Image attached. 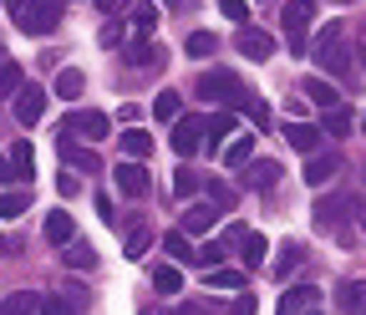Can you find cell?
I'll return each mask as SVG.
<instances>
[{
  "instance_id": "cell-44",
  "label": "cell",
  "mask_w": 366,
  "mask_h": 315,
  "mask_svg": "<svg viewBox=\"0 0 366 315\" xmlns=\"http://www.w3.org/2000/svg\"><path fill=\"white\" fill-rule=\"evenodd\" d=\"M102 46H122V26H117V16L102 21Z\"/></svg>"
},
{
  "instance_id": "cell-22",
  "label": "cell",
  "mask_w": 366,
  "mask_h": 315,
  "mask_svg": "<svg viewBox=\"0 0 366 315\" xmlns=\"http://www.w3.org/2000/svg\"><path fill=\"white\" fill-rule=\"evenodd\" d=\"M209 290H244V269L214 264V269H209Z\"/></svg>"
},
{
  "instance_id": "cell-2",
  "label": "cell",
  "mask_w": 366,
  "mask_h": 315,
  "mask_svg": "<svg viewBox=\"0 0 366 315\" xmlns=\"http://www.w3.org/2000/svg\"><path fill=\"white\" fill-rule=\"evenodd\" d=\"M310 61H315L320 71H346V66H351L346 31H341V26H320V36L310 41Z\"/></svg>"
},
{
  "instance_id": "cell-8",
  "label": "cell",
  "mask_w": 366,
  "mask_h": 315,
  "mask_svg": "<svg viewBox=\"0 0 366 315\" xmlns=\"http://www.w3.org/2000/svg\"><path fill=\"white\" fill-rule=\"evenodd\" d=\"M112 173H117V189H122L127 199H143V194H148V168H143V158H127V163H117Z\"/></svg>"
},
{
  "instance_id": "cell-49",
  "label": "cell",
  "mask_w": 366,
  "mask_h": 315,
  "mask_svg": "<svg viewBox=\"0 0 366 315\" xmlns=\"http://www.w3.org/2000/svg\"><path fill=\"white\" fill-rule=\"evenodd\" d=\"M92 6H97V11H102V16H117V11H122V6H127V0H92Z\"/></svg>"
},
{
  "instance_id": "cell-24",
  "label": "cell",
  "mask_w": 366,
  "mask_h": 315,
  "mask_svg": "<svg viewBox=\"0 0 366 315\" xmlns=\"http://www.w3.org/2000/svg\"><path fill=\"white\" fill-rule=\"evenodd\" d=\"M0 315H41V295L36 290H21V295H11L6 305H0Z\"/></svg>"
},
{
  "instance_id": "cell-46",
  "label": "cell",
  "mask_w": 366,
  "mask_h": 315,
  "mask_svg": "<svg viewBox=\"0 0 366 315\" xmlns=\"http://www.w3.org/2000/svg\"><path fill=\"white\" fill-rule=\"evenodd\" d=\"M229 315H254V295H239L234 305H229Z\"/></svg>"
},
{
  "instance_id": "cell-29",
  "label": "cell",
  "mask_w": 366,
  "mask_h": 315,
  "mask_svg": "<svg viewBox=\"0 0 366 315\" xmlns=\"http://www.w3.org/2000/svg\"><path fill=\"white\" fill-rule=\"evenodd\" d=\"M249 153H254V138L244 132V138H234V143L224 148V168H244V163H249Z\"/></svg>"
},
{
  "instance_id": "cell-16",
  "label": "cell",
  "mask_w": 366,
  "mask_h": 315,
  "mask_svg": "<svg viewBox=\"0 0 366 315\" xmlns=\"http://www.w3.org/2000/svg\"><path fill=\"white\" fill-rule=\"evenodd\" d=\"M214 219H219V204H189L183 209V229L204 234V229H214Z\"/></svg>"
},
{
  "instance_id": "cell-58",
  "label": "cell",
  "mask_w": 366,
  "mask_h": 315,
  "mask_svg": "<svg viewBox=\"0 0 366 315\" xmlns=\"http://www.w3.org/2000/svg\"><path fill=\"white\" fill-rule=\"evenodd\" d=\"M0 249H6V239H0Z\"/></svg>"
},
{
  "instance_id": "cell-56",
  "label": "cell",
  "mask_w": 366,
  "mask_h": 315,
  "mask_svg": "<svg viewBox=\"0 0 366 315\" xmlns=\"http://www.w3.org/2000/svg\"><path fill=\"white\" fill-rule=\"evenodd\" d=\"M361 61H366V36H361Z\"/></svg>"
},
{
  "instance_id": "cell-40",
  "label": "cell",
  "mask_w": 366,
  "mask_h": 315,
  "mask_svg": "<svg viewBox=\"0 0 366 315\" xmlns=\"http://www.w3.org/2000/svg\"><path fill=\"white\" fill-rule=\"evenodd\" d=\"M0 92H21V66L16 61H0Z\"/></svg>"
},
{
  "instance_id": "cell-5",
  "label": "cell",
  "mask_w": 366,
  "mask_h": 315,
  "mask_svg": "<svg viewBox=\"0 0 366 315\" xmlns=\"http://www.w3.org/2000/svg\"><path fill=\"white\" fill-rule=\"evenodd\" d=\"M61 132H66V138L102 143L107 132H112V117H107V112H66V117H61Z\"/></svg>"
},
{
  "instance_id": "cell-11",
  "label": "cell",
  "mask_w": 366,
  "mask_h": 315,
  "mask_svg": "<svg viewBox=\"0 0 366 315\" xmlns=\"http://www.w3.org/2000/svg\"><path fill=\"white\" fill-rule=\"evenodd\" d=\"M163 61V51L153 46V41H127V51H122V66L127 71H153Z\"/></svg>"
},
{
  "instance_id": "cell-36",
  "label": "cell",
  "mask_w": 366,
  "mask_h": 315,
  "mask_svg": "<svg viewBox=\"0 0 366 315\" xmlns=\"http://www.w3.org/2000/svg\"><path fill=\"white\" fill-rule=\"evenodd\" d=\"M31 209V194L21 189V194H0V219H21Z\"/></svg>"
},
{
  "instance_id": "cell-31",
  "label": "cell",
  "mask_w": 366,
  "mask_h": 315,
  "mask_svg": "<svg viewBox=\"0 0 366 315\" xmlns=\"http://www.w3.org/2000/svg\"><path fill=\"white\" fill-rule=\"evenodd\" d=\"M127 11H132V31L148 36V31L158 26V6H153V0H137V6H127Z\"/></svg>"
},
{
  "instance_id": "cell-13",
  "label": "cell",
  "mask_w": 366,
  "mask_h": 315,
  "mask_svg": "<svg viewBox=\"0 0 366 315\" xmlns=\"http://www.w3.org/2000/svg\"><path fill=\"white\" fill-rule=\"evenodd\" d=\"M71 239H76V219H71V214H61V209H56V214H46V244L66 249Z\"/></svg>"
},
{
  "instance_id": "cell-4",
  "label": "cell",
  "mask_w": 366,
  "mask_h": 315,
  "mask_svg": "<svg viewBox=\"0 0 366 315\" xmlns=\"http://www.w3.org/2000/svg\"><path fill=\"white\" fill-rule=\"evenodd\" d=\"M56 21H61V0H31V6L16 16V26H21L26 36H51Z\"/></svg>"
},
{
  "instance_id": "cell-19",
  "label": "cell",
  "mask_w": 366,
  "mask_h": 315,
  "mask_svg": "<svg viewBox=\"0 0 366 315\" xmlns=\"http://www.w3.org/2000/svg\"><path fill=\"white\" fill-rule=\"evenodd\" d=\"M341 310L346 315H366V280H346L341 285Z\"/></svg>"
},
{
  "instance_id": "cell-12",
  "label": "cell",
  "mask_w": 366,
  "mask_h": 315,
  "mask_svg": "<svg viewBox=\"0 0 366 315\" xmlns=\"http://www.w3.org/2000/svg\"><path fill=\"white\" fill-rule=\"evenodd\" d=\"M336 168H341L336 153H310V163H305V184H310V189H326Z\"/></svg>"
},
{
  "instance_id": "cell-42",
  "label": "cell",
  "mask_w": 366,
  "mask_h": 315,
  "mask_svg": "<svg viewBox=\"0 0 366 315\" xmlns=\"http://www.w3.org/2000/svg\"><path fill=\"white\" fill-rule=\"evenodd\" d=\"M194 264H204V269L224 264V244H204V249H194Z\"/></svg>"
},
{
  "instance_id": "cell-23",
  "label": "cell",
  "mask_w": 366,
  "mask_h": 315,
  "mask_svg": "<svg viewBox=\"0 0 366 315\" xmlns=\"http://www.w3.org/2000/svg\"><path fill=\"white\" fill-rule=\"evenodd\" d=\"M183 51H189L194 61H209V56L219 51V36H209V31H194L189 41H183Z\"/></svg>"
},
{
  "instance_id": "cell-35",
  "label": "cell",
  "mask_w": 366,
  "mask_h": 315,
  "mask_svg": "<svg viewBox=\"0 0 366 315\" xmlns=\"http://www.w3.org/2000/svg\"><path fill=\"white\" fill-rule=\"evenodd\" d=\"M163 249H168L173 259H194V244H189V229H173V234H163Z\"/></svg>"
},
{
  "instance_id": "cell-6",
  "label": "cell",
  "mask_w": 366,
  "mask_h": 315,
  "mask_svg": "<svg viewBox=\"0 0 366 315\" xmlns=\"http://www.w3.org/2000/svg\"><path fill=\"white\" fill-rule=\"evenodd\" d=\"M204 143H209V122H199V117H178L173 122V153L178 158H194Z\"/></svg>"
},
{
  "instance_id": "cell-57",
  "label": "cell",
  "mask_w": 366,
  "mask_h": 315,
  "mask_svg": "<svg viewBox=\"0 0 366 315\" xmlns=\"http://www.w3.org/2000/svg\"><path fill=\"white\" fill-rule=\"evenodd\" d=\"M361 132H366V117H361Z\"/></svg>"
},
{
  "instance_id": "cell-52",
  "label": "cell",
  "mask_w": 366,
  "mask_h": 315,
  "mask_svg": "<svg viewBox=\"0 0 366 315\" xmlns=\"http://www.w3.org/2000/svg\"><path fill=\"white\" fill-rule=\"evenodd\" d=\"M163 6H178V11H199V0H163Z\"/></svg>"
},
{
  "instance_id": "cell-15",
  "label": "cell",
  "mask_w": 366,
  "mask_h": 315,
  "mask_svg": "<svg viewBox=\"0 0 366 315\" xmlns=\"http://www.w3.org/2000/svg\"><path fill=\"white\" fill-rule=\"evenodd\" d=\"M285 143H290L295 153H305V158H310V153L320 148V132H315L310 122H300V117H295V122H285Z\"/></svg>"
},
{
  "instance_id": "cell-50",
  "label": "cell",
  "mask_w": 366,
  "mask_h": 315,
  "mask_svg": "<svg viewBox=\"0 0 366 315\" xmlns=\"http://www.w3.org/2000/svg\"><path fill=\"white\" fill-rule=\"evenodd\" d=\"M56 189H61V199H71V194H76V178H71V173H61V178H56Z\"/></svg>"
},
{
  "instance_id": "cell-26",
  "label": "cell",
  "mask_w": 366,
  "mask_h": 315,
  "mask_svg": "<svg viewBox=\"0 0 366 315\" xmlns=\"http://www.w3.org/2000/svg\"><path fill=\"white\" fill-rule=\"evenodd\" d=\"M300 259H305V249H300V239H285V244H280V259H274L269 269H274V275H280V280H285V275H290V269H295Z\"/></svg>"
},
{
  "instance_id": "cell-48",
  "label": "cell",
  "mask_w": 366,
  "mask_h": 315,
  "mask_svg": "<svg viewBox=\"0 0 366 315\" xmlns=\"http://www.w3.org/2000/svg\"><path fill=\"white\" fill-rule=\"evenodd\" d=\"M16 178H21L16 163H11V158H0V184H16Z\"/></svg>"
},
{
  "instance_id": "cell-3",
  "label": "cell",
  "mask_w": 366,
  "mask_h": 315,
  "mask_svg": "<svg viewBox=\"0 0 366 315\" xmlns=\"http://www.w3.org/2000/svg\"><path fill=\"white\" fill-rule=\"evenodd\" d=\"M310 26H315V0H290L285 6V41L295 56H310Z\"/></svg>"
},
{
  "instance_id": "cell-33",
  "label": "cell",
  "mask_w": 366,
  "mask_h": 315,
  "mask_svg": "<svg viewBox=\"0 0 366 315\" xmlns=\"http://www.w3.org/2000/svg\"><path fill=\"white\" fill-rule=\"evenodd\" d=\"M61 259H66L71 269H92V264H97V254H92V244H81V239H71Z\"/></svg>"
},
{
  "instance_id": "cell-28",
  "label": "cell",
  "mask_w": 366,
  "mask_h": 315,
  "mask_svg": "<svg viewBox=\"0 0 366 315\" xmlns=\"http://www.w3.org/2000/svg\"><path fill=\"white\" fill-rule=\"evenodd\" d=\"M229 132H234V107H229V112H219V117H209V143H204V148L229 143Z\"/></svg>"
},
{
  "instance_id": "cell-54",
  "label": "cell",
  "mask_w": 366,
  "mask_h": 315,
  "mask_svg": "<svg viewBox=\"0 0 366 315\" xmlns=\"http://www.w3.org/2000/svg\"><path fill=\"white\" fill-rule=\"evenodd\" d=\"M356 214H361V229H366V204H356Z\"/></svg>"
},
{
  "instance_id": "cell-14",
  "label": "cell",
  "mask_w": 366,
  "mask_h": 315,
  "mask_svg": "<svg viewBox=\"0 0 366 315\" xmlns=\"http://www.w3.org/2000/svg\"><path fill=\"white\" fill-rule=\"evenodd\" d=\"M56 158H66L71 168H81V173H102V163H97V153H86V148H76L66 132L56 138Z\"/></svg>"
},
{
  "instance_id": "cell-45",
  "label": "cell",
  "mask_w": 366,
  "mask_h": 315,
  "mask_svg": "<svg viewBox=\"0 0 366 315\" xmlns=\"http://www.w3.org/2000/svg\"><path fill=\"white\" fill-rule=\"evenodd\" d=\"M244 112H249V122H254V127H269V102H249Z\"/></svg>"
},
{
  "instance_id": "cell-7",
  "label": "cell",
  "mask_w": 366,
  "mask_h": 315,
  "mask_svg": "<svg viewBox=\"0 0 366 315\" xmlns=\"http://www.w3.org/2000/svg\"><path fill=\"white\" fill-rule=\"evenodd\" d=\"M234 46H239V56H249V61H269V56H274V36H269V31H254V26H239Z\"/></svg>"
},
{
  "instance_id": "cell-51",
  "label": "cell",
  "mask_w": 366,
  "mask_h": 315,
  "mask_svg": "<svg viewBox=\"0 0 366 315\" xmlns=\"http://www.w3.org/2000/svg\"><path fill=\"white\" fill-rule=\"evenodd\" d=\"M97 219H102V224H112V219H117V214H112V199H97Z\"/></svg>"
},
{
  "instance_id": "cell-39",
  "label": "cell",
  "mask_w": 366,
  "mask_h": 315,
  "mask_svg": "<svg viewBox=\"0 0 366 315\" xmlns=\"http://www.w3.org/2000/svg\"><path fill=\"white\" fill-rule=\"evenodd\" d=\"M153 117H158V122H173V117H178V92H158Z\"/></svg>"
},
{
  "instance_id": "cell-47",
  "label": "cell",
  "mask_w": 366,
  "mask_h": 315,
  "mask_svg": "<svg viewBox=\"0 0 366 315\" xmlns=\"http://www.w3.org/2000/svg\"><path fill=\"white\" fill-rule=\"evenodd\" d=\"M66 295L76 300V310H86V285H81V280H71V285H66Z\"/></svg>"
},
{
  "instance_id": "cell-10",
  "label": "cell",
  "mask_w": 366,
  "mask_h": 315,
  "mask_svg": "<svg viewBox=\"0 0 366 315\" xmlns=\"http://www.w3.org/2000/svg\"><path fill=\"white\" fill-rule=\"evenodd\" d=\"M315 305H320V290L315 285H290L280 295V315H310Z\"/></svg>"
},
{
  "instance_id": "cell-55",
  "label": "cell",
  "mask_w": 366,
  "mask_h": 315,
  "mask_svg": "<svg viewBox=\"0 0 366 315\" xmlns=\"http://www.w3.org/2000/svg\"><path fill=\"white\" fill-rule=\"evenodd\" d=\"M163 315H189V310H163Z\"/></svg>"
},
{
  "instance_id": "cell-20",
  "label": "cell",
  "mask_w": 366,
  "mask_h": 315,
  "mask_svg": "<svg viewBox=\"0 0 366 315\" xmlns=\"http://www.w3.org/2000/svg\"><path fill=\"white\" fill-rule=\"evenodd\" d=\"M300 92H305L315 107H336V86H331L326 76H305V86H300Z\"/></svg>"
},
{
  "instance_id": "cell-27",
  "label": "cell",
  "mask_w": 366,
  "mask_h": 315,
  "mask_svg": "<svg viewBox=\"0 0 366 315\" xmlns=\"http://www.w3.org/2000/svg\"><path fill=\"white\" fill-rule=\"evenodd\" d=\"M153 290H158V295H183V275H178L173 264H158V269H153Z\"/></svg>"
},
{
  "instance_id": "cell-38",
  "label": "cell",
  "mask_w": 366,
  "mask_h": 315,
  "mask_svg": "<svg viewBox=\"0 0 366 315\" xmlns=\"http://www.w3.org/2000/svg\"><path fill=\"white\" fill-rule=\"evenodd\" d=\"M204 184H199V173H173V199H194Z\"/></svg>"
},
{
  "instance_id": "cell-1",
  "label": "cell",
  "mask_w": 366,
  "mask_h": 315,
  "mask_svg": "<svg viewBox=\"0 0 366 315\" xmlns=\"http://www.w3.org/2000/svg\"><path fill=\"white\" fill-rule=\"evenodd\" d=\"M194 97H204V102H224V107H249V102H254V97H249V86H244L234 71H204L199 86H194Z\"/></svg>"
},
{
  "instance_id": "cell-30",
  "label": "cell",
  "mask_w": 366,
  "mask_h": 315,
  "mask_svg": "<svg viewBox=\"0 0 366 315\" xmlns=\"http://www.w3.org/2000/svg\"><path fill=\"white\" fill-rule=\"evenodd\" d=\"M122 153H127V158H153V138L132 127V132H122Z\"/></svg>"
},
{
  "instance_id": "cell-41",
  "label": "cell",
  "mask_w": 366,
  "mask_h": 315,
  "mask_svg": "<svg viewBox=\"0 0 366 315\" xmlns=\"http://www.w3.org/2000/svg\"><path fill=\"white\" fill-rule=\"evenodd\" d=\"M219 11L234 21V26H244V21H249V0H219Z\"/></svg>"
},
{
  "instance_id": "cell-37",
  "label": "cell",
  "mask_w": 366,
  "mask_h": 315,
  "mask_svg": "<svg viewBox=\"0 0 366 315\" xmlns=\"http://www.w3.org/2000/svg\"><path fill=\"white\" fill-rule=\"evenodd\" d=\"M11 163H16V173H21V184H26V178H31V163H36V153H31V143L21 138L16 148H11Z\"/></svg>"
},
{
  "instance_id": "cell-18",
  "label": "cell",
  "mask_w": 366,
  "mask_h": 315,
  "mask_svg": "<svg viewBox=\"0 0 366 315\" xmlns=\"http://www.w3.org/2000/svg\"><path fill=\"white\" fill-rule=\"evenodd\" d=\"M351 127H356V112H351L346 102L326 107V132H331V138H351Z\"/></svg>"
},
{
  "instance_id": "cell-34",
  "label": "cell",
  "mask_w": 366,
  "mask_h": 315,
  "mask_svg": "<svg viewBox=\"0 0 366 315\" xmlns=\"http://www.w3.org/2000/svg\"><path fill=\"white\" fill-rule=\"evenodd\" d=\"M204 194H209V204H219L224 214H234V189H229V184H219V178H209V184H204Z\"/></svg>"
},
{
  "instance_id": "cell-17",
  "label": "cell",
  "mask_w": 366,
  "mask_h": 315,
  "mask_svg": "<svg viewBox=\"0 0 366 315\" xmlns=\"http://www.w3.org/2000/svg\"><path fill=\"white\" fill-rule=\"evenodd\" d=\"M274 184H280V163H254L244 173V189H254V194H269Z\"/></svg>"
},
{
  "instance_id": "cell-9",
  "label": "cell",
  "mask_w": 366,
  "mask_h": 315,
  "mask_svg": "<svg viewBox=\"0 0 366 315\" xmlns=\"http://www.w3.org/2000/svg\"><path fill=\"white\" fill-rule=\"evenodd\" d=\"M41 117H46V92H41V86H21V92H16V122L36 127Z\"/></svg>"
},
{
  "instance_id": "cell-21",
  "label": "cell",
  "mask_w": 366,
  "mask_h": 315,
  "mask_svg": "<svg viewBox=\"0 0 366 315\" xmlns=\"http://www.w3.org/2000/svg\"><path fill=\"white\" fill-rule=\"evenodd\" d=\"M81 86H86V76H81L76 66L56 71V97H61V102H76V97H81Z\"/></svg>"
},
{
  "instance_id": "cell-25",
  "label": "cell",
  "mask_w": 366,
  "mask_h": 315,
  "mask_svg": "<svg viewBox=\"0 0 366 315\" xmlns=\"http://www.w3.org/2000/svg\"><path fill=\"white\" fill-rule=\"evenodd\" d=\"M264 254H269L264 234H244V239H239V259H244L249 269H259V264H264Z\"/></svg>"
},
{
  "instance_id": "cell-32",
  "label": "cell",
  "mask_w": 366,
  "mask_h": 315,
  "mask_svg": "<svg viewBox=\"0 0 366 315\" xmlns=\"http://www.w3.org/2000/svg\"><path fill=\"white\" fill-rule=\"evenodd\" d=\"M41 315H81V310H76V300L61 290V295H41Z\"/></svg>"
},
{
  "instance_id": "cell-43",
  "label": "cell",
  "mask_w": 366,
  "mask_h": 315,
  "mask_svg": "<svg viewBox=\"0 0 366 315\" xmlns=\"http://www.w3.org/2000/svg\"><path fill=\"white\" fill-rule=\"evenodd\" d=\"M148 244H153V234H148V229H132V234H127V244H122V249H127V259H137V254H143V249H148Z\"/></svg>"
},
{
  "instance_id": "cell-53",
  "label": "cell",
  "mask_w": 366,
  "mask_h": 315,
  "mask_svg": "<svg viewBox=\"0 0 366 315\" xmlns=\"http://www.w3.org/2000/svg\"><path fill=\"white\" fill-rule=\"evenodd\" d=\"M6 6H11V16H21V11L31 6V0H6Z\"/></svg>"
}]
</instances>
